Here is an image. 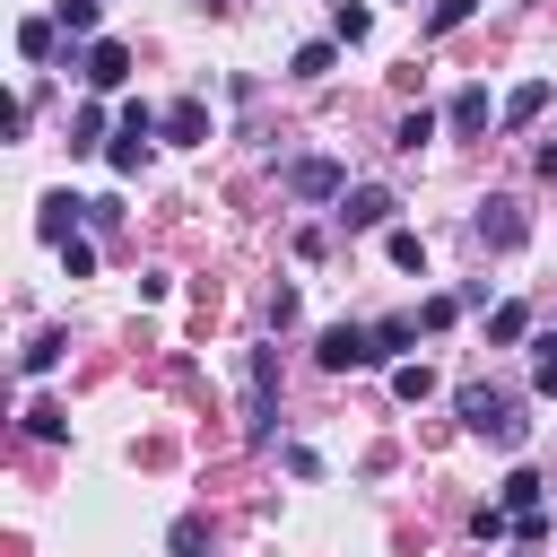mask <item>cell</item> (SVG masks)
I'll return each mask as SVG.
<instances>
[{"mask_svg": "<svg viewBox=\"0 0 557 557\" xmlns=\"http://www.w3.org/2000/svg\"><path fill=\"white\" fill-rule=\"evenodd\" d=\"M52 44H61V17H26V26H17V52H26V61H52Z\"/></svg>", "mask_w": 557, "mask_h": 557, "instance_id": "20", "label": "cell"}, {"mask_svg": "<svg viewBox=\"0 0 557 557\" xmlns=\"http://www.w3.org/2000/svg\"><path fill=\"white\" fill-rule=\"evenodd\" d=\"M26 435H35V444H61V435H70V409H61V400H35V409H26Z\"/></svg>", "mask_w": 557, "mask_h": 557, "instance_id": "23", "label": "cell"}, {"mask_svg": "<svg viewBox=\"0 0 557 557\" xmlns=\"http://www.w3.org/2000/svg\"><path fill=\"white\" fill-rule=\"evenodd\" d=\"M470 540H513V505H479L470 513Z\"/></svg>", "mask_w": 557, "mask_h": 557, "instance_id": "27", "label": "cell"}, {"mask_svg": "<svg viewBox=\"0 0 557 557\" xmlns=\"http://www.w3.org/2000/svg\"><path fill=\"white\" fill-rule=\"evenodd\" d=\"M209 548V522L200 513H174V531H165V557H200Z\"/></svg>", "mask_w": 557, "mask_h": 557, "instance_id": "24", "label": "cell"}, {"mask_svg": "<svg viewBox=\"0 0 557 557\" xmlns=\"http://www.w3.org/2000/svg\"><path fill=\"white\" fill-rule=\"evenodd\" d=\"M61 270H70V278H96V235H70V244H61Z\"/></svg>", "mask_w": 557, "mask_h": 557, "instance_id": "28", "label": "cell"}, {"mask_svg": "<svg viewBox=\"0 0 557 557\" xmlns=\"http://www.w3.org/2000/svg\"><path fill=\"white\" fill-rule=\"evenodd\" d=\"M496 505H513V513H531V505H548V479H540L531 461H513V470L496 479Z\"/></svg>", "mask_w": 557, "mask_h": 557, "instance_id": "11", "label": "cell"}, {"mask_svg": "<svg viewBox=\"0 0 557 557\" xmlns=\"http://www.w3.org/2000/svg\"><path fill=\"white\" fill-rule=\"evenodd\" d=\"M35 226H44V244H70V235L87 226V200H78V191H44V218H35Z\"/></svg>", "mask_w": 557, "mask_h": 557, "instance_id": "9", "label": "cell"}, {"mask_svg": "<svg viewBox=\"0 0 557 557\" xmlns=\"http://www.w3.org/2000/svg\"><path fill=\"white\" fill-rule=\"evenodd\" d=\"M96 9H104V0H52V17H61L70 44H96Z\"/></svg>", "mask_w": 557, "mask_h": 557, "instance_id": "19", "label": "cell"}, {"mask_svg": "<svg viewBox=\"0 0 557 557\" xmlns=\"http://www.w3.org/2000/svg\"><path fill=\"white\" fill-rule=\"evenodd\" d=\"M418 331H426L418 313H383V322H374V348H383V366H400V348H418Z\"/></svg>", "mask_w": 557, "mask_h": 557, "instance_id": "14", "label": "cell"}, {"mask_svg": "<svg viewBox=\"0 0 557 557\" xmlns=\"http://www.w3.org/2000/svg\"><path fill=\"white\" fill-rule=\"evenodd\" d=\"M70 70L96 87V96H113V87H131V44H113V35H96V44H78L70 52Z\"/></svg>", "mask_w": 557, "mask_h": 557, "instance_id": "7", "label": "cell"}, {"mask_svg": "<svg viewBox=\"0 0 557 557\" xmlns=\"http://www.w3.org/2000/svg\"><path fill=\"white\" fill-rule=\"evenodd\" d=\"M531 392H548V400H557V331H540V339H531Z\"/></svg>", "mask_w": 557, "mask_h": 557, "instance_id": "25", "label": "cell"}, {"mask_svg": "<svg viewBox=\"0 0 557 557\" xmlns=\"http://www.w3.org/2000/svg\"><path fill=\"white\" fill-rule=\"evenodd\" d=\"M461 17H470V0H435V17H426V35H453Z\"/></svg>", "mask_w": 557, "mask_h": 557, "instance_id": "31", "label": "cell"}, {"mask_svg": "<svg viewBox=\"0 0 557 557\" xmlns=\"http://www.w3.org/2000/svg\"><path fill=\"white\" fill-rule=\"evenodd\" d=\"M383 252H392V261H400V270H426V244H418V235H409V226H383Z\"/></svg>", "mask_w": 557, "mask_h": 557, "instance_id": "26", "label": "cell"}, {"mask_svg": "<svg viewBox=\"0 0 557 557\" xmlns=\"http://www.w3.org/2000/svg\"><path fill=\"white\" fill-rule=\"evenodd\" d=\"M540 113H548V78H522V87L496 104V122H505V131H531Z\"/></svg>", "mask_w": 557, "mask_h": 557, "instance_id": "10", "label": "cell"}, {"mask_svg": "<svg viewBox=\"0 0 557 557\" xmlns=\"http://www.w3.org/2000/svg\"><path fill=\"white\" fill-rule=\"evenodd\" d=\"M470 235H479L487 252H522V235H531V218H522V200H513V191H487V200L470 209Z\"/></svg>", "mask_w": 557, "mask_h": 557, "instance_id": "6", "label": "cell"}, {"mask_svg": "<svg viewBox=\"0 0 557 557\" xmlns=\"http://www.w3.org/2000/svg\"><path fill=\"white\" fill-rule=\"evenodd\" d=\"M453 409H461V426H470V435H487L496 453H522V435H531L522 400H513V392H496V383H461V392H453Z\"/></svg>", "mask_w": 557, "mask_h": 557, "instance_id": "1", "label": "cell"}, {"mask_svg": "<svg viewBox=\"0 0 557 557\" xmlns=\"http://www.w3.org/2000/svg\"><path fill=\"white\" fill-rule=\"evenodd\" d=\"M165 139H174V148H200V139H209V104H200V96L165 104Z\"/></svg>", "mask_w": 557, "mask_h": 557, "instance_id": "12", "label": "cell"}, {"mask_svg": "<svg viewBox=\"0 0 557 557\" xmlns=\"http://www.w3.org/2000/svg\"><path fill=\"white\" fill-rule=\"evenodd\" d=\"M513 557H540V548H531V540H522V548H513Z\"/></svg>", "mask_w": 557, "mask_h": 557, "instance_id": "34", "label": "cell"}, {"mask_svg": "<svg viewBox=\"0 0 557 557\" xmlns=\"http://www.w3.org/2000/svg\"><path fill=\"white\" fill-rule=\"evenodd\" d=\"M70 148H104V113H96V104L70 122Z\"/></svg>", "mask_w": 557, "mask_h": 557, "instance_id": "30", "label": "cell"}, {"mask_svg": "<svg viewBox=\"0 0 557 557\" xmlns=\"http://www.w3.org/2000/svg\"><path fill=\"white\" fill-rule=\"evenodd\" d=\"M392 392H400V400H426V392H435V366H426V357H400V366H392Z\"/></svg>", "mask_w": 557, "mask_h": 557, "instance_id": "22", "label": "cell"}, {"mask_svg": "<svg viewBox=\"0 0 557 557\" xmlns=\"http://www.w3.org/2000/svg\"><path fill=\"white\" fill-rule=\"evenodd\" d=\"M461 305H470V296H426V305H418V322H426V331H453V322H461Z\"/></svg>", "mask_w": 557, "mask_h": 557, "instance_id": "29", "label": "cell"}, {"mask_svg": "<svg viewBox=\"0 0 557 557\" xmlns=\"http://www.w3.org/2000/svg\"><path fill=\"white\" fill-rule=\"evenodd\" d=\"M331 35H339V44H366V35H374V9H366V0H331Z\"/></svg>", "mask_w": 557, "mask_h": 557, "instance_id": "18", "label": "cell"}, {"mask_svg": "<svg viewBox=\"0 0 557 557\" xmlns=\"http://www.w3.org/2000/svg\"><path fill=\"white\" fill-rule=\"evenodd\" d=\"M392 209H400V200H392V191H383V183H348V191H339V209H331V218H339V226H348V235H374V226H392Z\"/></svg>", "mask_w": 557, "mask_h": 557, "instance_id": "8", "label": "cell"}, {"mask_svg": "<svg viewBox=\"0 0 557 557\" xmlns=\"http://www.w3.org/2000/svg\"><path fill=\"white\" fill-rule=\"evenodd\" d=\"M531 165H540V174H557V139H540V148H531Z\"/></svg>", "mask_w": 557, "mask_h": 557, "instance_id": "33", "label": "cell"}, {"mask_svg": "<svg viewBox=\"0 0 557 557\" xmlns=\"http://www.w3.org/2000/svg\"><path fill=\"white\" fill-rule=\"evenodd\" d=\"M287 244H296V261H322V252H331V235H322V226H296Z\"/></svg>", "mask_w": 557, "mask_h": 557, "instance_id": "32", "label": "cell"}, {"mask_svg": "<svg viewBox=\"0 0 557 557\" xmlns=\"http://www.w3.org/2000/svg\"><path fill=\"white\" fill-rule=\"evenodd\" d=\"M278 183H287V200H305V209H339L348 165H339V157H287V165H278Z\"/></svg>", "mask_w": 557, "mask_h": 557, "instance_id": "4", "label": "cell"}, {"mask_svg": "<svg viewBox=\"0 0 557 557\" xmlns=\"http://www.w3.org/2000/svg\"><path fill=\"white\" fill-rule=\"evenodd\" d=\"M331 61H339V35H313L287 52V78H331Z\"/></svg>", "mask_w": 557, "mask_h": 557, "instance_id": "13", "label": "cell"}, {"mask_svg": "<svg viewBox=\"0 0 557 557\" xmlns=\"http://www.w3.org/2000/svg\"><path fill=\"white\" fill-rule=\"evenodd\" d=\"M157 139H165V113L131 96V104H122V122H113V139H104V165H113V174H139Z\"/></svg>", "mask_w": 557, "mask_h": 557, "instance_id": "3", "label": "cell"}, {"mask_svg": "<svg viewBox=\"0 0 557 557\" xmlns=\"http://www.w3.org/2000/svg\"><path fill=\"white\" fill-rule=\"evenodd\" d=\"M61 357H70V331H35L26 339V374H52Z\"/></svg>", "mask_w": 557, "mask_h": 557, "instance_id": "21", "label": "cell"}, {"mask_svg": "<svg viewBox=\"0 0 557 557\" xmlns=\"http://www.w3.org/2000/svg\"><path fill=\"white\" fill-rule=\"evenodd\" d=\"M313 366H322V374L383 366V348H374V322H331V331H313Z\"/></svg>", "mask_w": 557, "mask_h": 557, "instance_id": "5", "label": "cell"}, {"mask_svg": "<svg viewBox=\"0 0 557 557\" xmlns=\"http://www.w3.org/2000/svg\"><path fill=\"white\" fill-rule=\"evenodd\" d=\"M513 339H531V305H496L487 313V348H513Z\"/></svg>", "mask_w": 557, "mask_h": 557, "instance_id": "17", "label": "cell"}, {"mask_svg": "<svg viewBox=\"0 0 557 557\" xmlns=\"http://www.w3.org/2000/svg\"><path fill=\"white\" fill-rule=\"evenodd\" d=\"M444 122H453V131H487V122H496V104H487V87H461V96L444 104Z\"/></svg>", "mask_w": 557, "mask_h": 557, "instance_id": "15", "label": "cell"}, {"mask_svg": "<svg viewBox=\"0 0 557 557\" xmlns=\"http://www.w3.org/2000/svg\"><path fill=\"white\" fill-rule=\"evenodd\" d=\"M435 131H444V113H426V104H409V113H400V131H392V148H400V157H418V148L435 139Z\"/></svg>", "mask_w": 557, "mask_h": 557, "instance_id": "16", "label": "cell"}, {"mask_svg": "<svg viewBox=\"0 0 557 557\" xmlns=\"http://www.w3.org/2000/svg\"><path fill=\"white\" fill-rule=\"evenodd\" d=\"M278 435V348H252L244 357V444H270Z\"/></svg>", "mask_w": 557, "mask_h": 557, "instance_id": "2", "label": "cell"}]
</instances>
